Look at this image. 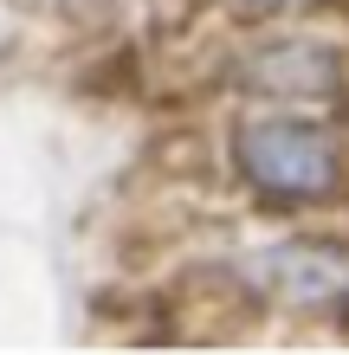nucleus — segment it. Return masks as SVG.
Segmentation results:
<instances>
[{
  "label": "nucleus",
  "mask_w": 349,
  "mask_h": 355,
  "mask_svg": "<svg viewBox=\"0 0 349 355\" xmlns=\"http://www.w3.org/2000/svg\"><path fill=\"white\" fill-rule=\"evenodd\" d=\"M239 168L272 200H323L337 187L343 162H337V142L323 130L291 123V116H265V123L239 130Z\"/></svg>",
  "instance_id": "1"
},
{
  "label": "nucleus",
  "mask_w": 349,
  "mask_h": 355,
  "mask_svg": "<svg viewBox=\"0 0 349 355\" xmlns=\"http://www.w3.org/2000/svg\"><path fill=\"white\" fill-rule=\"evenodd\" d=\"M246 7H278V0H246Z\"/></svg>",
  "instance_id": "4"
},
{
  "label": "nucleus",
  "mask_w": 349,
  "mask_h": 355,
  "mask_svg": "<svg viewBox=\"0 0 349 355\" xmlns=\"http://www.w3.org/2000/svg\"><path fill=\"white\" fill-rule=\"evenodd\" d=\"M272 284L284 304H337L349 297V259L337 252V245H278L272 259Z\"/></svg>",
  "instance_id": "2"
},
{
  "label": "nucleus",
  "mask_w": 349,
  "mask_h": 355,
  "mask_svg": "<svg viewBox=\"0 0 349 355\" xmlns=\"http://www.w3.org/2000/svg\"><path fill=\"white\" fill-rule=\"evenodd\" d=\"M259 85H272L278 97H311V91H330V85H337V65H330V52L278 46V52L259 65Z\"/></svg>",
  "instance_id": "3"
}]
</instances>
